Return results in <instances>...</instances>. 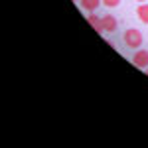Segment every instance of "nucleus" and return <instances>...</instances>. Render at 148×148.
I'll return each mask as SVG.
<instances>
[{"instance_id": "nucleus-1", "label": "nucleus", "mask_w": 148, "mask_h": 148, "mask_svg": "<svg viewBox=\"0 0 148 148\" xmlns=\"http://www.w3.org/2000/svg\"><path fill=\"white\" fill-rule=\"evenodd\" d=\"M123 42H125V46L130 47V49H140L144 38H142V32H140V30H136V28H128L125 34H123Z\"/></svg>"}, {"instance_id": "nucleus-2", "label": "nucleus", "mask_w": 148, "mask_h": 148, "mask_svg": "<svg viewBox=\"0 0 148 148\" xmlns=\"http://www.w3.org/2000/svg\"><path fill=\"white\" fill-rule=\"evenodd\" d=\"M101 24H103V30H105L107 34H113V32H116V28H119V20L114 18L113 14L101 16Z\"/></svg>"}, {"instance_id": "nucleus-3", "label": "nucleus", "mask_w": 148, "mask_h": 148, "mask_svg": "<svg viewBox=\"0 0 148 148\" xmlns=\"http://www.w3.org/2000/svg\"><path fill=\"white\" fill-rule=\"evenodd\" d=\"M132 65H136L138 69L148 67V49H136L132 56Z\"/></svg>"}, {"instance_id": "nucleus-4", "label": "nucleus", "mask_w": 148, "mask_h": 148, "mask_svg": "<svg viewBox=\"0 0 148 148\" xmlns=\"http://www.w3.org/2000/svg\"><path fill=\"white\" fill-rule=\"evenodd\" d=\"M87 22L91 24V28L97 32V34H105V30H103V24H101V18L95 14V12H89V16H87Z\"/></svg>"}, {"instance_id": "nucleus-5", "label": "nucleus", "mask_w": 148, "mask_h": 148, "mask_svg": "<svg viewBox=\"0 0 148 148\" xmlns=\"http://www.w3.org/2000/svg\"><path fill=\"white\" fill-rule=\"evenodd\" d=\"M79 4H81V8H83V10L95 12V10H97V8L103 4V0H79Z\"/></svg>"}, {"instance_id": "nucleus-6", "label": "nucleus", "mask_w": 148, "mask_h": 148, "mask_svg": "<svg viewBox=\"0 0 148 148\" xmlns=\"http://www.w3.org/2000/svg\"><path fill=\"white\" fill-rule=\"evenodd\" d=\"M136 16L142 24H148V4L146 2H140L136 8Z\"/></svg>"}, {"instance_id": "nucleus-7", "label": "nucleus", "mask_w": 148, "mask_h": 148, "mask_svg": "<svg viewBox=\"0 0 148 148\" xmlns=\"http://www.w3.org/2000/svg\"><path fill=\"white\" fill-rule=\"evenodd\" d=\"M103 4H105L107 8H116V6L121 4V0H103Z\"/></svg>"}, {"instance_id": "nucleus-8", "label": "nucleus", "mask_w": 148, "mask_h": 148, "mask_svg": "<svg viewBox=\"0 0 148 148\" xmlns=\"http://www.w3.org/2000/svg\"><path fill=\"white\" fill-rule=\"evenodd\" d=\"M136 2H148V0H136Z\"/></svg>"}, {"instance_id": "nucleus-9", "label": "nucleus", "mask_w": 148, "mask_h": 148, "mask_svg": "<svg viewBox=\"0 0 148 148\" xmlns=\"http://www.w3.org/2000/svg\"><path fill=\"white\" fill-rule=\"evenodd\" d=\"M144 71H146V75H148V67H146V69H144Z\"/></svg>"}, {"instance_id": "nucleus-10", "label": "nucleus", "mask_w": 148, "mask_h": 148, "mask_svg": "<svg viewBox=\"0 0 148 148\" xmlns=\"http://www.w3.org/2000/svg\"><path fill=\"white\" fill-rule=\"evenodd\" d=\"M73 2H75V0H73Z\"/></svg>"}]
</instances>
